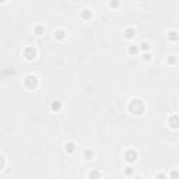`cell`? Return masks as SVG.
<instances>
[{
    "instance_id": "obj_1",
    "label": "cell",
    "mask_w": 179,
    "mask_h": 179,
    "mask_svg": "<svg viewBox=\"0 0 179 179\" xmlns=\"http://www.w3.org/2000/svg\"><path fill=\"white\" fill-rule=\"evenodd\" d=\"M129 111L133 115H141L143 111H144V104L140 100H133L130 102V105H129Z\"/></svg>"
},
{
    "instance_id": "obj_2",
    "label": "cell",
    "mask_w": 179,
    "mask_h": 179,
    "mask_svg": "<svg viewBox=\"0 0 179 179\" xmlns=\"http://www.w3.org/2000/svg\"><path fill=\"white\" fill-rule=\"evenodd\" d=\"M35 56H37V50H35V48H27L25 50H24V57L27 59V60H34L35 59Z\"/></svg>"
},
{
    "instance_id": "obj_3",
    "label": "cell",
    "mask_w": 179,
    "mask_h": 179,
    "mask_svg": "<svg viewBox=\"0 0 179 179\" xmlns=\"http://www.w3.org/2000/svg\"><path fill=\"white\" fill-rule=\"evenodd\" d=\"M25 84H27V87H30L31 90H34L35 87L38 86V78L35 76H27L25 77Z\"/></svg>"
},
{
    "instance_id": "obj_4",
    "label": "cell",
    "mask_w": 179,
    "mask_h": 179,
    "mask_svg": "<svg viewBox=\"0 0 179 179\" xmlns=\"http://www.w3.org/2000/svg\"><path fill=\"white\" fill-rule=\"evenodd\" d=\"M125 160L127 161V162H134L136 160H137V153L134 151V150H129V151H126L125 154Z\"/></svg>"
},
{
    "instance_id": "obj_5",
    "label": "cell",
    "mask_w": 179,
    "mask_h": 179,
    "mask_svg": "<svg viewBox=\"0 0 179 179\" xmlns=\"http://www.w3.org/2000/svg\"><path fill=\"white\" fill-rule=\"evenodd\" d=\"M150 48H151V45H150L148 42H146V41H143L140 45H139V50L144 52V53H147L148 50H150Z\"/></svg>"
},
{
    "instance_id": "obj_6",
    "label": "cell",
    "mask_w": 179,
    "mask_h": 179,
    "mask_svg": "<svg viewBox=\"0 0 179 179\" xmlns=\"http://www.w3.org/2000/svg\"><path fill=\"white\" fill-rule=\"evenodd\" d=\"M64 150H66L67 153H74V151H76V144H74L73 141H67V143L64 144Z\"/></svg>"
},
{
    "instance_id": "obj_7",
    "label": "cell",
    "mask_w": 179,
    "mask_h": 179,
    "mask_svg": "<svg viewBox=\"0 0 179 179\" xmlns=\"http://www.w3.org/2000/svg\"><path fill=\"white\" fill-rule=\"evenodd\" d=\"M53 34H55V38L59 39V41H62V39L66 38V31H64V30H56Z\"/></svg>"
},
{
    "instance_id": "obj_8",
    "label": "cell",
    "mask_w": 179,
    "mask_h": 179,
    "mask_svg": "<svg viewBox=\"0 0 179 179\" xmlns=\"http://www.w3.org/2000/svg\"><path fill=\"white\" fill-rule=\"evenodd\" d=\"M83 157H84V160L90 161V160H93L94 158V151L93 150H90V148H87V150H84V153H83Z\"/></svg>"
},
{
    "instance_id": "obj_9",
    "label": "cell",
    "mask_w": 179,
    "mask_h": 179,
    "mask_svg": "<svg viewBox=\"0 0 179 179\" xmlns=\"http://www.w3.org/2000/svg\"><path fill=\"white\" fill-rule=\"evenodd\" d=\"M123 35H125V38L127 39H132L134 35H136V31L133 30V28H126L125 31H123Z\"/></svg>"
},
{
    "instance_id": "obj_10",
    "label": "cell",
    "mask_w": 179,
    "mask_h": 179,
    "mask_svg": "<svg viewBox=\"0 0 179 179\" xmlns=\"http://www.w3.org/2000/svg\"><path fill=\"white\" fill-rule=\"evenodd\" d=\"M50 109L53 111V112H59L60 109H62V104L59 101H53L52 104H50Z\"/></svg>"
},
{
    "instance_id": "obj_11",
    "label": "cell",
    "mask_w": 179,
    "mask_h": 179,
    "mask_svg": "<svg viewBox=\"0 0 179 179\" xmlns=\"http://www.w3.org/2000/svg\"><path fill=\"white\" fill-rule=\"evenodd\" d=\"M127 52H129L130 55H136L137 52H139V45H129Z\"/></svg>"
},
{
    "instance_id": "obj_12",
    "label": "cell",
    "mask_w": 179,
    "mask_h": 179,
    "mask_svg": "<svg viewBox=\"0 0 179 179\" xmlns=\"http://www.w3.org/2000/svg\"><path fill=\"white\" fill-rule=\"evenodd\" d=\"M91 16H93V13H91V10H88V8L83 10V13H81V17H83L84 20H90Z\"/></svg>"
},
{
    "instance_id": "obj_13",
    "label": "cell",
    "mask_w": 179,
    "mask_h": 179,
    "mask_svg": "<svg viewBox=\"0 0 179 179\" xmlns=\"http://www.w3.org/2000/svg\"><path fill=\"white\" fill-rule=\"evenodd\" d=\"M34 32H35V35L41 37V35H44V32H45V28H44L42 25H38V27H35V28H34Z\"/></svg>"
},
{
    "instance_id": "obj_14",
    "label": "cell",
    "mask_w": 179,
    "mask_h": 179,
    "mask_svg": "<svg viewBox=\"0 0 179 179\" xmlns=\"http://www.w3.org/2000/svg\"><path fill=\"white\" fill-rule=\"evenodd\" d=\"M88 178L90 179H101V173L98 171H91L88 173Z\"/></svg>"
},
{
    "instance_id": "obj_15",
    "label": "cell",
    "mask_w": 179,
    "mask_h": 179,
    "mask_svg": "<svg viewBox=\"0 0 179 179\" xmlns=\"http://www.w3.org/2000/svg\"><path fill=\"white\" fill-rule=\"evenodd\" d=\"M141 59H143V62H148V60H151V53H143L141 56Z\"/></svg>"
},
{
    "instance_id": "obj_16",
    "label": "cell",
    "mask_w": 179,
    "mask_h": 179,
    "mask_svg": "<svg viewBox=\"0 0 179 179\" xmlns=\"http://www.w3.org/2000/svg\"><path fill=\"white\" fill-rule=\"evenodd\" d=\"M125 173H126V175H127V176H130V175H132V173H133V168H132V167H126Z\"/></svg>"
},
{
    "instance_id": "obj_17",
    "label": "cell",
    "mask_w": 179,
    "mask_h": 179,
    "mask_svg": "<svg viewBox=\"0 0 179 179\" xmlns=\"http://www.w3.org/2000/svg\"><path fill=\"white\" fill-rule=\"evenodd\" d=\"M169 37H171V39H172V41H176V39H178V35H176V31H172Z\"/></svg>"
},
{
    "instance_id": "obj_18",
    "label": "cell",
    "mask_w": 179,
    "mask_h": 179,
    "mask_svg": "<svg viewBox=\"0 0 179 179\" xmlns=\"http://www.w3.org/2000/svg\"><path fill=\"white\" fill-rule=\"evenodd\" d=\"M3 167H4V158L0 154V169H3Z\"/></svg>"
},
{
    "instance_id": "obj_19",
    "label": "cell",
    "mask_w": 179,
    "mask_h": 179,
    "mask_svg": "<svg viewBox=\"0 0 179 179\" xmlns=\"http://www.w3.org/2000/svg\"><path fill=\"white\" fill-rule=\"evenodd\" d=\"M172 127H175V129H176V127H178V125H176V116H173L172 117Z\"/></svg>"
},
{
    "instance_id": "obj_20",
    "label": "cell",
    "mask_w": 179,
    "mask_h": 179,
    "mask_svg": "<svg viewBox=\"0 0 179 179\" xmlns=\"http://www.w3.org/2000/svg\"><path fill=\"white\" fill-rule=\"evenodd\" d=\"M156 178L157 179H167V176H165V173H157Z\"/></svg>"
},
{
    "instance_id": "obj_21",
    "label": "cell",
    "mask_w": 179,
    "mask_h": 179,
    "mask_svg": "<svg viewBox=\"0 0 179 179\" xmlns=\"http://www.w3.org/2000/svg\"><path fill=\"white\" fill-rule=\"evenodd\" d=\"M172 179H178V172L176 171L172 172Z\"/></svg>"
},
{
    "instance_id": "obj_22",
    "label": "cell",
    "mask_w": 179,
    "mask_h": 179,
    "mask_svg": "<svg viewBox=\"0 0 179 179\" xmlns=\"http://www.w3.org/2000/svg\"><path fill=\"white\" fill-rule=\"evenodd\" d=\"M109 6H111V7H117L119 3H109Z\"/></svg>"
}]
</instances>
